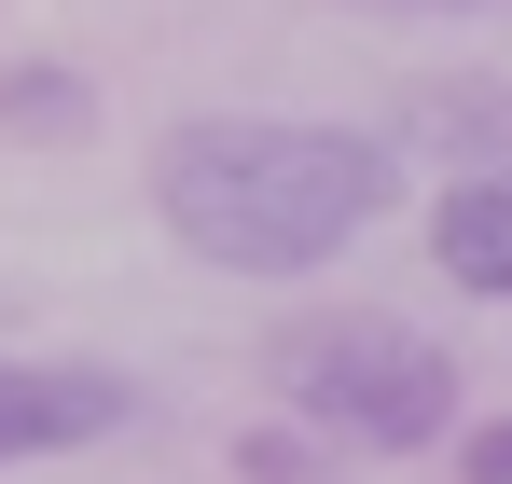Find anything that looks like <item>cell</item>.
Segmentation results:
<instances>
[{
	"mask_svg": "<svg viewBox=\"0 0 512 484\" xmlns=\"http://www.w3.org/2000/svg\"><path fill=\"white\" fill-rule=\"evenodd\" d=\"M153 208L222 277H319L388 208V139L277 125V111H194V125L153 139Z\"/></svg>",
	"mask_w": 512,
	"mask_h": 484,
	"instance_id": "obj_1",
	"label": "cell"
},
{
	"mask_svg": "<svg viewBox=\"0 0 512 484\" xmlns=\"http://www.w3.org/2000/svg\"><path fill=\"white\" fill-rule=\"evenodd\" d=\"M277 388L319 415V429L388 443V457H416V443L457 429V360L429 332H402V319H305V332H277Z\"/></svg>",
	"mask_w": 512,
	"mask_h": 484,
	"instance_id": "obj_2",
	"label": "cell"
},
{
	"mask_svg": "<svg viewBox=\"0 0 512 484\" xmlns=\"http://www.w3.org/2000/svg\"><path fill=\"white\" fill-rule=\"evenodd\" d=\"M97 125V97H84V70H0V139H84Z\"/></svg>",
	"mask_w": 512,
	"mask_h": 484,
	"instance_id": "obj_5",
	"label": "cell"
},
{
	"mask_svg": "<svg viewBox=\"0 0 512 484\" xmlns=\"http://www.w3.org/2000/svg\"><path fill=\"white\" fill-rule=\"evenodd\" d=\"M139 415L125 374H97V360H0V471L14 457H70V443H111Z\"/></svg>",
	"mask_w": 512,
	"mask_h": 484,
	"instance_id": "obj_3",
	"label": "cell"
},
{
	"mask_svg": "<svg viewBox=\"0 0 512 484\" xmlns=\"http://www.w3.org/2000/svg\"><path fill=\"white\" fill-rule=\"evenodd\" d=\"M471 484H512V429H485V443H471Z\"/></svg>",
	"mask_w": 512,
	"mask_h": 484,
	"instance_id": "obj_7",
	"label": "cell"
},
{
	"mask_svg": "<svg viewBox=\"0 0 512 484\" xmlns=\"http://www.w3.org/2000/svg\"><path fill=\"white\" fill-rule=\"evenodd\" d=\"M429 249H443V277H457V291H499V305H512V166H471V180H443V208H429Z\"/></svg>",
	"mask_w": 512,
	"mask_h": 484,
	"instance_id": "obj_4",
	"label": "cell"
},
{
	"mask_svg": "<svg viewBox=\"0 0 512 484\" xmlns=\"http://www.w3.org/2000/svg\"><path fill=\"white\" fill-rule=\"evenodd\" d=\"M319 471H333L319 443H250V484H319Z\"/></svg>",
	"mask_w": 512,
	"mask_h": 484,
	"instance_id": "obj_6",
	"label": "cell"
}]
</instances>
